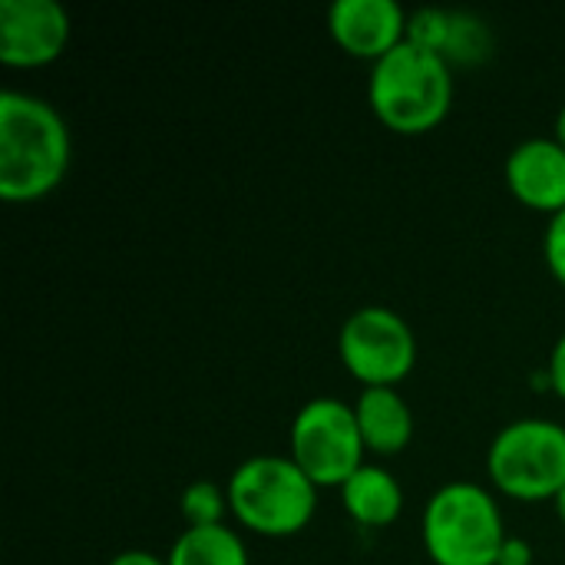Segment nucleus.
Returning a JSON list of instances; mask_svg holds the SVG:
<instances>
[{"mask_svg": "<svg viewBox=\"0 0 565 565\" xmlns=\"http://www.w3.org/2000/svg\"><path fill=\"white\" fill-rule=\"evenodd\" d=\"M411 17L397 0H334L328 10V30L334 43L354 56L377 63L407 40Z\"/></svg>", "mask_w": 565, "mask_h": 565, "instance_id": "9", "label": "nucleus"}, {"mask_svg": "<svg viewBox=\"0 0 565 565\" xmlns=\"http://www.w3.org/2000/svg\"><path fill=\"white\" fill-rule=\"evenodd\" d=\"M109 565H169L166 559H159L156 553H146V550H126L119 556H113Z\"/></svg>", "mask_w": 565, "mask_h": 565, "instance_id": "19", "label": "nucleus"}, {"mask_svg": "<svg viewBox=\"0 0 565 565\" xmlns=\"http://www.w3.org/2000/svg\"><path fill=\"white\" fill-rule=\"evenodd\" d=\"M364 437L348 407L338 397L308 401L291 424V460L315 487H344L364 467Z\"/></svg>", "mask_w": 565, "mask_h": 565, "instance_id": "6", "label": "nucleus"}, {"mask_svg": "<svg viewBox=\"0 0 565 565\" xmlns=\"http://www.w3.org/2000/svg\"><path fill=\"white\" fill-rule=\"evenodd\" d=\"M354 417L364 437V450L377 457H397L414 437V414L394 387H364L354 404Z\"/></svg>", "mask_w": 565, "mask_h": 565, "instance_id": "12", "label": "nucleus"}, {"mask_svg": "<svg viewBox=\"0 0 565 565\" xmlns=\"http://www.w3.org/2000/svg\"><path fill=\"white\" fill-rule=\"evenodd\" d=\"M487 473L503 497L540 503L565 487V427L546 417L507 424L487 454Z\"/></svg>", "mask_w": 565, "mask_h": 565, "instance_id": "5", "label": "nucleus"}, {"mask_svg": "<svg viewBox=\"0 0 565 565\" xmlns=\"http://www.w3.org/2000/svg\"><path fill=\"white\" fill-rule=\"evenodd\" d=\"M70 169V129L40 96L0 93V195L36 202L50 195Z\"/></svg>", "mask_w": 565, "mask_h": 565, "instance_id": "1", "label": "nucleus"}, {"mask_svg": "<svg viewBox=\"0 0 565 565\" xmlns=\"http://www.w3.org/2000/svg\"><path fill=\"white\" fill-rule=\"evenodd\" d=\"M556 142L565 149V106L559 109V116H556Z\"/></svg>", "mask_w": 565, "mask_h": 565, "instance_id": "20", "label": "nucleus"}, {"mask_svg": "<svg viewBox=\"0 0 565 565\" xmlns=\"http://www.w3.org/2000/svg\"><path fill=\"white\" fill-rule=\"evenodd\" d=\"M179 513L189 526H222L228 510V493L212 480H195L182 490Z\"/></svg>", "mask_w": 565, "mask_h": 565, "instance_id": "15", "label": "nucleus"}, {"mask_svg": "<svg viewBox=\"0 0 565 565\" xmlns=\"http://www.w3.org/2000/svg\"><path fill=\"white\" fill-rule=\"evenodd\" d=\"M341 503L348 516L367 530L391 526L401 510H404V490L397 477L384 467L364 463L344 487H341Z\"/></svg>", "mask_w": 565, "mask_h": 565, "instance_id": "13", "label": "nucleus"}, {"mask_svg": "<svg viewBox=\"0 0 565 565\" xmlns=\"http://www.w3.org/2000/svg\"><path fill=\"white\" fill-rule=\"evenodd\" d=\"M70 40V17L56 0H0V63L33 70L53 63Z\"/></svg>", "mask_w": 565, "mask_h": 565, "instance_id": "8", "label": "nucleus"}, {"mask_svg": "<svg viewBox=\"0 0 565 565\" xmlns=\"http://www.w3.org/2000/svg\"><path fill=\"white\" fill-rule=\"evenodd\" d=\"M510 192L536 212L565 209V149L556 136H536L520 142L507 159Z\"/></svg>", "mask_w": 565, "mask_h": 565, "instance_id": "10", "label": "nucleus"}, {"mask_svg": "<svg viewBox=\"0 0 565 565\" xmlns=\"http://www.w3.org/2000/svg\"><path fill=\"white\" fill-rule=\"evenodd\" d=\"M507 526L493 493L470 480L440 487L424 510V550L437 565H497Z\"/></svg>", "mask_w": 565, "mask_h": 565, "instance_id": "4", "label": "nucleus"}, {"mask_svg": "<svg viewBox=\"0 0 565 565\" xmlns=\"http://www.w3.org/2000/svg\"><path fill=\"white\" fill-rule=\"evenodd\" d=\"M367 99L387 129L401 136L430 132L454 106V66L434 50L404 40L371 66Z\"/></svg>", "mask_w": 565, "mask_h": 565, "instance_id": "2", "label": "nucleus"}, {"mask_svg": "<svg viewBox=\"0 0 565 565\" xmlns=\"http://www.w3.org/2000/svg\"><path fill=\"white\" fill-rule=\"evenodd\" d=\"M407 40L434 50L450 66L483 63L493 50V36L483 20L460 10H417L407 23Z\"/></svg>", "mask_w": 565, "mask_h": 565, "instance_id": "11", "label": "nucleus"}, {"mask_svg": "<svg viewBox=\"0 0 565 565\" xmlns=\"http://www.w3.org/2000/svg\"><path fill=\"white\" fill-rule=\"evenodd\" d=\"M546 374H550V387L556 391V397H563L565 401V334L556 341V348H553V354H550Z\"/></svg>", "mask_w": 565, "mask_h": 565, "instance_id": "18", "label": "nucleus"}, {"mask_svg": "<svg viewBox=\"0 0 565 565\" xmlns=\"http://www.w3.org/2000/svg\"><path fill=\"white\" fill-rule=\"evenodd\" d=\"M169 565H248V550L235 530L222 526H189L172 543Z\"/></svg>", "mask_w": 565, "mask_h": 565, "instance_id": "14", "label": "nucleus"}, {"mask_svg": "<svg viewBox=\"0 0 565 565\" xmlns=\"http://www.w3.org/2000/svg\"><path fill=\"white\" fill-rule=\"evenodd\" d=\"M338 354L364 387H397L417 364V341L397 311L367 305L344 321Z\"/></svg>", "mask_w": 565, "mask_h": 565, "instance_id": "7", "label": "nucleus"}, {"mask_svg": "<svg viewBox=\"0 0 565 565\" xmlns=\"http://www.w3.org/2000/svg\"><path fill=\"white\" fill-rule=\"evenodd\" d=\"M228 510L232 516L271 540L301 533L318 510V487L291 457H252L228 477Z\"/></svg>", "mask_w": 565, "mask_h": 565, "instance_id": "3", "label": "nucleus"}, {"mask_svg": "<svg viewBox=\"0 0 565 565\" xmlns=\"http://www.w3.org/2000/svg\"><path fill=\"white\" fill-rule=\"evenodd\" d=\"M556 513H559V520L565 523V487L559 490V497H556Z\"/></svg>", "mask_w": 565, "mask_h": 565, "instance_id": "21", "label": "nucleus"}, {"mask_svg": "<svg viewBox=\"0 0 565 565\" xmlns=\"http://www.w3.org/2000/svg\"><path fill=\"white\" fill-rule=\"evenodd\" d=\"M543 255H546V265L553 271L556 281L565 285V209L556 212L546 225V238H543Z\"/></svg>", "mask_w": 565, "mask_h": 565, "instance_id": "16", "label": "nucleus"}, {"mask_svg": "<svg viewBox=\"0 0 565 565\" xmlns=\"http://www.w3.org/2000/svg\"><path fill=\"white\" fill-rule=\"evenodd\" d=\"M497 565H533V546L520 536H507Z\"/></svg>", "mask_w": 565, "mask_h": 565, "instance_id": "17", "label": "nucleus"}]
</instances>
